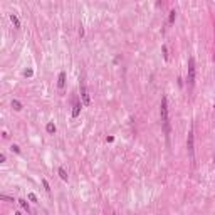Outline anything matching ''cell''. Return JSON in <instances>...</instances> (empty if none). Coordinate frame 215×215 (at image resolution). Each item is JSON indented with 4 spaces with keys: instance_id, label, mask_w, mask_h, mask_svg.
<instances>
[{
    "instance_id": "obj_1",
    "label": "cell",
    "mask_w": 215,
    "mask_h": 215,
    "mask_svg": "<svg viewBox=\"0 0 215 215\" xmlns=\"http://www.w3.org/2000/svg\"><path fill=\"white\" fill-rule=\"evenodd\" d=\"M160 113H161V123H163V131L166 135V139L170 136V118H168V99L166 96L161 98V104H160Z\"/></svg>"
},
{
    "instance_id": "obj_2",
    "label": "cell",
    "mask_w": 215,
    "mask_h": 215,
    "mask_svg": "<svg viewBox=\"0 0 215 215\" xmlns=\"http://www.w3.org/2000/svg\"><path fill=\"white\" fill-rule=\"evenodd\" d=\"M195 74H197L195 59L190 57V59H188V72H186V82H188V88H190V89L195 86Z\"/></svg>"
},
{
    "instance_id": "obj_3",
    "label": "cell",
    "mask_w": 215,
    "mask_h": 215,
    "mask_svg": "<svg viewBox=\"0 0 215 215\" xmlns=\"http://www.w3.org/2000/svg\"><path fill=\"white\" fill-rule=\"evenodd\" d=\"M79 94H81V101H82V104L84 106H88L89 103H91V98H89V93H88V88H86V82L81 79V82H79Z\"/></svg>"
},
{
    "instance_id": "obj_4",
    "label": "cell",
    "mask_w": 215,
    "mask_h": 215,
    "mask_svg": "<svg viewBox=\"0 0 215 215\" xmlns=\"http://www.w3.org/2000/svg\"><path fill=\"white\" fill-rule=\"evenodd\" d=\"M186 148H188V155L193 160V150H195V135H193V128H190L188 138H186Z\"/></svg>"
},
{
    "instance_id": "obj_5",
    "label": "cell",
    "mask_w": 215,
    "mask_h": 215,
    "mask_svg": "<svg viewBox=\"0 0 215 215\" xmlns=\"http://www.w3.org/2000/svg\"><path fill=\"white\" fill-rule=\"evenodd\" d=\"M84 106L82 104V101H76L74 103V109H72V118H78L79 116V113H81V108Z\"/></svg>"
},
{
    "instance_id": "obj_6",
    "label": "cell",
    "mask_w": 215,
    "mask_h": 215,
    "mask_svg": "<svg viewBox=\"0 0 215 215\" xmlns=\"http://www.w3.org/2000/svg\"><path fill=\"white\" fill-rule=\"evenodd\" d=\"M64 84H66V72H61V74H59V81H57L59 89L64 88Z\"/></svg>"
},
{
    "instance_id": "obj_7",
    "label": "cell",
    "mask_w": 215,
    "mask_h": 215,
    "mask_svg": "<svg viewBox=\"0 0 215 215\" xmlns=\"http://www.w3.org/2000/svg\"><path fill=\"white\" fill-rule=\"evenodd\" d=\"M10 20H12V24H14V27L15 29H20V20L17 15H14V14H10Z\"/></svg>"
},
{
    "instance_id": "obj_8",
    "label": "cell",
    "mask_w": 215,
    "mask_h": 215,
    "mask_svg": "<svg viewBox=\"0 0 215 215\" xmlns=\"http://www.w3.org/2000/svg\"><path fill=\"white\" fill-rule=\"evenodd\" d=\"M12 108H14L15 111H20V109H22V103L17 101V99H14V101H12Z\"/></svg>"
},
{
    "instance_id": "obj_9",
    "label": "cell",
    "mask_w": 215,
    "mask_h": 215,
    "mask_svg": "<svg viewBox=\"0 0 215 215\" xmlns=\"http://www.w3.org/2000/svg\"><path fill=\"white\" fill-rule=\"evenodd\" d=\"M59 176H61L64 182H67V173H66V170H64V168H59Z\"/></svg>"
},
{
    "instance_id": "obj_10",
    "label": "cell",
    "mask_w": 215,
    "mask_h": 215,
    "mask_svg": "<svg viewBox=\"0 0 215 215\" xmlns=\"http://www.w3.org/2000/svg\"><path fill=\"white\" fill-rule=\"evenodd\" d=\"M175 19H176V12H175V10H171V12H170V19H168V22H170V24H173V22H175Z\"/></svg>"
},
{
    "instance_id": "obj_11",
    "label": "cell",
    "mask_w": 215,
    "mask_h": 215,
    "mask_svg": "<svg viewBox=\"0 0 215 215\" xmlns=\"http://www.w3.org/2000/svg\"><path fill=\"white\" fill-rule=\"evenodd\" d=\"M19 203H20V207H22L24 210H27V212H29V203H27L25 200H19Z\"/></svg>"
},
{
    "instance_id": "obj_12",
    "label": "cell",
    "mask_w": 215,
    "mask_h": 215,
    "mask_svg": "<svg viewBox=\"0 0 215 215\" xmlns=\"http://www.w3.org/2000/svg\"><path fill=\"white\" fill-rule=\"evenodd\" d=\"M46 129H47V133H54V131H56V126H54L52 123H49V125L46 126Z\"/></svg>"
},
{
    "instance_id": "obj_13",
    "label": "cell",
    "mask_w": 215,
    "mask_h": 215,
    "mask_svg": "<svg viewBox=\"0 0 215 215\" xmlns=\"http://www.w3.org/2000/svg\"><path fill=\"white\" fill-rule=\"evenodd\" d=\"M42 185H44V188H46V192H50L49 182H47V180H46V178H44V180H42Z\"/></svg>"
},
{
    "instance_id": "obj_14",
    "label": "cell",
    "mask_w": 215,
    "mask_h": 215,
    "mask_svg": "<svg viewBox=\"0 0 215 215\" xmlns=\"http://www.w3.org/2000/svg\"><path fill=\"white\" fill-rule=\"evenodd\" d=\"M32 74H34V71H32V69H27V71L24 72V76H25V78H30Z\"/></svg>"
},
{
    "instance_id": "obj_15",
    "label": "cell",
    "mask_w": 215,
    "mask_h": 215,
    "mask_svg": "<svg viewBox=\"0 0 215 215\" xmlns=\"http://www.w3.org/2000/svg\"><path fill=\"white\" fill-rule=\"evenodd\" d=\"M10 150H12V151H15V153H20V148L17 146V145H12V146H10Z\"/></svg>"
},
{
    "instance_id": "obj_16",
    "label": "cell",
    "mask_w": 215,
    "mask_h": 215,
    "mask_svg": "<svg viewBox=\"0 0 215 215\" xmlns=\"http://www.w3.org/2000/svg\"><path fill=\"white\" fill-rule=\"evenodd\" d=\"M29 200L30 202H37V197L34 195V193H29Z\"/></svg>"
},
{
    "instance_id": "obj_17",
    "label": "cell",
    "mask_w": 215,
    "mask_h": 215,
    "mask_svg": "<svg viewBox=\"0 0 215 215\" xmlns=\"http://www.w3.org/2000/svg\"><path fill=\"white\" fill-rule=\"evenodd\" d=\"M163 56H165V59H168V49H166V46H163Z\"/></svg>"
},
{
    "instance_id": "obj_18",
    "label": "cell",
    "mask_w": 215,
    "mask_h": 215,
    "mask_svg": "<svg viewBox=\"0 0 215 215\" xmlns=\"http://www.w3.org/2000/svg\"><path fill=\"white\" fill-rule=\"evenodd\" d=\"M79 35H81V37H82V35H84V29H82V25H81V27H79Z\"/></svg>"
}]
</instances>
